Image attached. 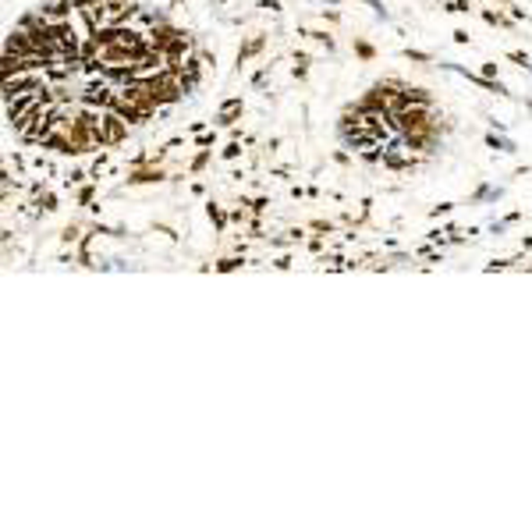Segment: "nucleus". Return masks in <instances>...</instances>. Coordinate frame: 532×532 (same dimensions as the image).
Instances as JSON below:
<instances>
[{
  "label": "nucleus",
  "mask_w": 532,
  "mask_h": 532,
  "mask_svg": "<svg viewBox=\"0 0 532 532\" xmlns=\"http://www.w3.org/2000/svg\"><path fill=\"white\" fill-rule=\"evenodd\" d=\"M192 82L185 32L132 0H61L25 18L4 50L11 125L61 153L118 143Z\"/></svg>",
  "instance_id": "f257e3e1"
}]
</instances>
